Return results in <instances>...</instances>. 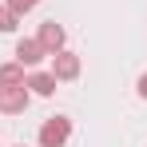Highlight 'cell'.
<instances>
[{"mask_svg":"<svg viewBox=\"0 0 147 147\" xmlns=\"http://www.w3.org/2000/svg\"><path fill=\"white\" fill-rule=\"evenodd\" d=\"M36 4H40V0H8V8H12L16 16H24V12H32Z\"/></svg>","mask_w":147,"mask_h":147,"instance_id":"cell-9","label":"cell"},{"mask_svg":"<svg viewBox=\"0 0 147 147\" xmlns=\"http://www.w3.org/2000/svg\"><path fill=\"white\" fill-rule=\"evenodd\" d=\"M52 76H56V80H76V76H80V56H76V52H52Z\"/></svg>","mask_w":147,"mask_h":147,"instance_id":"cell-3","label":"cell"},{"mask_svg":"<svg viewBox=\"0 0 147 147\" xmlns=\"http://www.w3.org/2000/svg\"><path fill=\"white\" fill-rule=\"evenodd\" d=\"M20 147H24V143H20Z\"/></svg>","mask_w":147,"mask_h":147,"instance_id":"cell-11","label":"cell"},{"mask_svg":"<svg viewBox=\"0 0 147 147\" xmlns=\"http://www.w3.org/2000/svg\"><path fill=\"white\" fill-rule=\"evenodd\" d=\"M36 40H40V44L48 48V56H52V52L64 48V28L56 24V20H48V24H40V36H36Z\"/></svg>","mask_w":147,"mask_h":147,"instance_id":"cell-5","label":"cell"},{"mask_svg":"<svg viewBox=\"0 0 147 147\" xmlns=\"http://www.w3.org/2000/svg\"><path fill=\"white\" fill-rule=\"evenodd\" d=\"M16 24H20V16H16L8 4H0V32H12Z\"/></svg>","mask_w":147,"mask_h":147,"instance_id":"cell-8","label":"cell"},{"mask_svg":"<svg viewBox=\"0 0 147 147\" xmlns=\"http://www.w3.org/2000/svg\"><path fill=\"white\" fill-rule=\"evenodd\" d=\"M139 96H143V99H147V72H143V76H139Z\"/></svg>","mask_w":147,"mask_h":147,"instance_id":"cell-10","label":"cell"},{"mask_svg":"<svg viewBox=\"0 0 147 147\" xmlns=\"http://www.w3.org/2000/svg\"><path fill=\"white\" fill-rule=\"evenodd\" d=\"M24 107H28V84L0 88V111H4V115H20Z\"/></svg>","mask_w":147,"mask_h":147,"instance_id":"cell-2","label":"cell"},{"mask_svg":"<svg viewBox=\"0 0 147 147\" xmlns=\"http://www.w3.org/2000/svg\"><path fill=\"white\" fill-rule=\"evenodd\" d=\"M24 84L36 92V96H52V92H56V76L52 72H36V76H28Z\"/></svg>","mask_w":147,"mask_h":147,"instance_id":"cell-6","label":"cell"},{"mask_svg":"<svg viewBox=\"0 0 147 147\" xmlns=\"http://www.w3.org/2000/svg\"><path fill=\"white\" fill-rule=\"evenodd\" d=\"M24 84V64H4L0 68V88H16Z\"/></svg>","mask_w":147,"mask_h":147,"instance_id":"cell-7","label":"cell"},{"mask_svg":"<svg viewBox=\"0 0 147 147\" xmlns=\"http://www.w3.org/2000/svg\"><path fill=\"white\" fill-rule=\"evenodd\" d=\"M68 135H72V119H68V115H52V119H44V127H40V147H64Z\"/></svg>","mask_w":147,"mask_h":147,"instance_id":"cell-1","label":"cell"},{"mask_svg":"<svg viewBox=\"0 0 147 147\" xmlns=\"http://www.w3.org/2000/svg\"><path fill=\"white\" fill-rule=\"evenodd\" d=\"M44 56H48V48H44L40 40H20V44H16V64H24V68H36Z\"/></svg>","mask_w":147,"mask_h":147,"instance_id":"cell-4","label":"cell"}]
</instances>
